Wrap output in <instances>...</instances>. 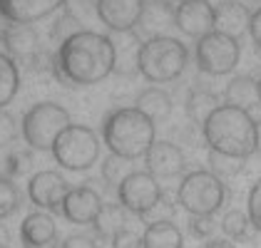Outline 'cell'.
<instances>
[{
  "label": "cell",
  "mask_w": 261,
  "mask_h": 248,
  "mask_svg": "<svg viewBox=\"0 0 261 248\" xmlns=\"http://www.w3.org/2000/svg\"><path fill=\"white\" fill-rule=\"evenodd\" d=\"M226 186L212 171H192L181 179L177 191V204L189 216H212L224 204Z\"/></svg>",
  "instance_id": "5"
},
{
  "label": "cell",
  "mask_w": 261,
  "mask_h": 248,
  "mask_svg": "<svg viewBox=\"0 0 261 248\" xmlns=\"http://www.w3.org/2000/svg\"><path fill=\"white\" fill-rule=\"evenodd\" d=\"M249 35H251L254 45L261 50V8L256 10V13H251V20H249Z\"/></svg>",
  "instance_id": "32"
},
{
  "label": "cell",
  "mask_w": 261,
  "mask_h": 248,
  "mask_svg": "<svg viewBox=\"0 0 261 248\" xmlns=\"http://www.w3.org/2000/svg\"><path fill=\"white\" fill-rule=\"evenodd\" d=\"M117 199L124 211L147 216L149 211L160 206L162 186L157 184V176H152L149 171H129L117 186Z\"/></svg>",
  "instance_id": "9"
},
{
  "label": "cell",
  "mask_w": 261,
  "mask_h": 248,
  "mask_svg": "<svg viewBox=\"0 0 261 248\" xmlns=\"http://www.w3.org/2000/svg\"><path fill=\"white\" fill-rule=\"evenodd\" d=\"M102 199L100 194L90 186H77V189H70V194L65 196L62 201V213L72 221V224H92L97 219V213L102 211Z\"/></svg>",
  "instance_id": "15"
},
{
  "label": "cell",
  "mask_w": 261,
  "mask_h": 248,
  "mask_svg": "<svg viewBox=\"0 0 261 248\" xmlns=\"http://www.w3.org/2000/svg\"><path fill=\"white\" fill-rule=\"evenodd\" d=\"M259 104H261V80H259Z\"/></svg>",
  "instance_id": "37"
},
{
  "label": "cell",
  "mask_w": 261,
  "mask_h": 248,
  "mask_svg": "<svg viewBox=\"0 0 261 248\" xmlns=\"http://www.w3.org/2000/svg\"><path fill=\"white\" fill-rule=\"evenodd\" d=\"M189 233L194 238H206L214 233V221L212 216H192L189 219Z\"/></svg>",
  "instance_id": "31"
},
{
  "label": "cell",
  "mask_w": 261,
  "mask_h": 248,
  "mask_svg": "<svg viewBox=\"0 0 261 248\" xmlns=\"http://www.w3.org/2000/svg\"><path fill=\"white\" fill-rule=\"evenodd\" d=\"M117 62L115 42L107 35L95 30H80L72 33L60 45L58 52V70L60 75L72 84H97L102 82Z\"/></svg>",
  "instance_id": "1"
},
{
  "label": "cell",
  "mask_w": 261,
  "mask_h": 248,
  "mask_svg": "<svg viewBox=\"0 0 261 248\" xmlns=\"http://www.w3.org/2000/svg\"><path fill=\"white\" fill-rule=\"evenodd\" d=\"M144 162H147V171L157 179H174L187 166L184 151L172 142H154L144 154Z\"/></svg>",
  "instance_id": "13"
},
{
  "label": "cell",
  "mask_w": 261,
  "mask_h": 248,
  "mask_svg": "<svg viewBox=\"0 0 261 248\" xmlns=\"http://www.w3.org/2000/svg\"><path fill=\"white\" fill-rule=\"evenodd\" d=\"M135 107L157 124V122H164L172 114V97L164 89H160V87H147L144 92L137 95Z\"/></svg>",
  "instance_id": "18"
},
{
  "label": "cell",
  "mask_w": 261,
  "mask_h": 248,
  "mask_svg": "<svg viewBox=\"0 0 261 248\" xmlns=\"http://www.w3.org/2000/svg\"><path fill=\"white\" fill-rule=\"evenodd\" d=\"M226 104H234L241 109H249L251 104L259 102V82H254L251 77H234L226 84Z\"/></svg>",
  "instance_id": "21"
},
{
  "label": "cell",
  "mask_w": 261,
  "mask_h": 248,
  "mask_svg": "<svg viewBox=\"0 0 261 248\" xmlns=\"http://www.w3.org/2000/svg\"><path fill=\"white\" fill-rule=\"evenodd\" d=\"M201 129L212 151L246 159L259 149V124L249 114V109L219 104L212 117L201 124Z\"/></svg>",
  "instance_id": "2"
},
{
  "label": "cell",
  "mask_w": 261,
  "mask_h": 248,
  "mask_svg": "<svg viewBox=\"0 0 261 248\" xmlns=\"http://www.w3.org/2000/svg\"><path fill=\"white\" fill-rule=\"evenodd\" d=\"M172 3H177V5H179V3H184V0H172Z\"/></svg>",
  "instance_id": "38"
},
{
  "label": "cell",
  "mask_w": 261,
  "mask_h": 248,
  "mask_svg": "<svg viewBox=\"0 0 261 248\" xmlns=\"http://www.w3.org/2000/svg\"><path fill=\"white\" fill-rule=\"evenodd\" d=\"M28 169V157L25 154H13L10 157V174H22Z\"/></svg>",
  "instance_id": "34"
},
{
  "label": "cell",
  "mask_w": 261,
  "mask_h": 248,
  "mask_svg": "<svg viewBox=\"0 0 261 248\" xmlns=\"http://www.w3.org/2000/svg\"><path fill=\"white\" fill-rule=\"evenodd\" d=\"M241 162L244 159H237V157H226V154H219V151H212L209 154V164H212V174L217 176H234L241 171Z\"/></svg>",
  "instance_id": "26"
},
{
  "label": "cell",
  "mask_w": 261,
  "mask_h": 248,
  "mask_svg": "<svg viewBox=\"0 0 261 248\" xmlns=\"http://www.w3.org/2000/svg\"><path fill=\"white\" fill-rule=\"evenodd\" d=\"M221 228H224V233L229 236V238H234V241H244V238H249V228H251V219H249V213H244V211H229L226 216H224V221H221Z\"/></svg>",
  "instance_id": "24"
},
{
  "label": "cell",
  "mask_w": 261,
  "mask_h": 248,
  "mask_svg": "<svg viewBox=\"0 0 261 248\" xmlns=\"http://www.w3.org/2000/svg\"><path fill=\"white\" fill-rule=\"evenodd\" d=\"M53 157L62 169L85 171L100 157V139L90 127L70 124L53 144Z\"/></svg>",
  "instance_id": "7"
},
{
  "label": "cell",
  "mask_w": 261,
  "mask_h": 248,
  "mask_svg": "<svg viewBox=\"0 0 261 248\" xmlns=\"http://www.w3.org/2000/svg\"><path fill=\"white\" fill-rule=\"evenodd\" d=\"M70 127L67 109L55 102H38L22 117V137L38 151H53L55 139Z\"/></svg>",
  "instance_id": "6"
},
{
  "label": "cell",
  "mask_w": 261,
  "mask_h": 248,
  "mask_svg": "<svg viewBox=\"0 0 261 248\" xmlns=\"http://www.w3.org/2000/svg\"><path fill=\"white\" fill-rule=\"evenodd\" d=\"M217 107H219V100H217V95L209 92V89H192L189 97H187V104H184L187 117L194 124H204L212 117V112H214Z\"/></svg>",
  "instance_id": "20"
},
{
  "label": "cell",
  "mask_w": 261,
  "mask_h": 248,
  "mask_svg": "<svg viewBox=\"0 0 261 248\" xmlns=\"http://www.w3.org/2000/svg\"><path fill=\"white\" fill-rule=\"evenodd\" d=\"M0 248H8V228L0 224Z\"/></svg>",
  "instance_id": "36"
},
{
  "label": "cell",
  "mask_w": 261,
  "mask_h": 248,
  "mask_svg": "<svg viewBox=\"0 0 261 248\" xmlns=\"http://www.w3.org/2000/svg\"><path fill=\"white\" fill-rule=\"evenodd\" d=\"M204 248H237L231 241H226V238H214V241H209Z\"/></svg>",
  "instance_id": "35"
},
{
  "label": "cell",
  "mask_w": 261,
  "mask_h": 248,
  "mask_svg": "<svg viewBox=\"0 0 261 248\" xmlns=\"http://www.w3.org/2000/svg\"><path fill=\"white\" fill-rule=\"evenodd\" d=\"M249 20H251V13L239 0H224L214 8V30L231 35L237 40H239V35L249 33Z\"/></svg>",
  "instance_id": "16"
},
{
  "label": "cell",
  "mask_w": 261,
  "mask_h": 248,
  "mask_svg": "<svg viewBox=\"0 0 261 248\" xmlns=\"http://www.w3.org/2000/svg\"><path fill=\"white\" fill-rule=\"evenodd\" d=\"M60 248H97L95 238H87V236H70L65 243H60Z\"/></svg>",
  "instance_id": "33"
},
{
  "label": "cell",
  "mask_w": 261,
  "mask_h": 248,
  "mask_svg": "<svg viewBox=\"0 0 261 248\" xmlns=\"http://www.w3.org/2000/svg\"><path fill=\"white\" fill-rule=\"evenodd\" d=\"M187 60H189V52L177 38L157 35V38H149L140 47L137 70L142 72L144 80L162 84L177 80L187 67Z\"/></svg>",
  "instance_id": "4"
},
{
  "label": "cell",
  "mask_w": 261,
  "mask_h": 248,
  "mask_svg": "<svg viewBox=\"0 0 261 248\" xmlns=\"http://www.w3.org/2000/svg\"><path fill=\"white\" fill-rule=\"evenodd\" d=\"M112 243L110 246L112 248H144V243H142V236L135 231V228L129 226H122L112 238H110Z\"/></svg>",
  "instance_id": "28"
},
{
  "label": "cell",
  "mask_w": 261,
  "mask_h": 248,
  "mask_svg": "<svg viewBox=\"0 0 261 248\" xmlns=\"http://www.w3.org/2000/svg\"><path fill=\"white\" fill-rule=\"evenodd\" d=\"M18 137V124H15V117L5 109H0V149L8 144H13Z\"/></svg>",
  "instance_id": "29"
},
{
  "label": "cell",
  "mask_w": 261,
  "mask_h": 248,
  "mask_svg": "<svg viewBox=\"0 0 261 248\" xmlns=\"http://www.w3.org/2000/svg\"><path fill=\"white\" fill-rule=\"evenodd\" d=\"M124 162H127V159H122V157H115V154H112V157H110V159L105 162V166H102V176H105V181H110V184H117V186H120L122 179H124V176L129 174V171L124 169V166H127Z\"/></svg>",
  "instance_id": "27"
},
{
  "label": "cell",
  "mask_w": 261,
  "mask_h": 248,
  "mask_svg": "<svg viewBox=\"0 0 261 248\" xmlns=\"http://www.w3.org/2000/svg\"><path fill=\"white\" fill-rule=\"evenodd\" d=\"M122 204L120 206H102V211L97 213V219L92 221V226L97 231L100 238H112L122 226H124V216H122Z\"/></svg>",
  "instance_id": "23"
},
{
  "label": "cell",
  "mask_w": 261,
  "mask_h": 248,
  "mask_svg": "<svg viewBox=\"0 0 261 248\" xmlns=\"http://www.w3.org/2000/svg\"><path fill=\"white\" fill-rule=\"evenodd\" d=\"M97 18L115 33H129L140 25L147 3L144 0H97Z\"/></svg>",
  "instance_id": "11"
},
{
  "label": "cell",
  "mask_w": 261,
  "mask_h": 248,
  "mask_svg": "<svg viewBox=\"0 0 261 248\" xmlns=\"http://www.w3.org/2000/svg\"><path fill=\"white\" fill-rule=\"evenodd\" d=\"M18 87H20L18 65L0 52V109H5V104L13 102V97L18 95Z\"/></svg>",
  "instance_id": "22"
},
{
  "label": "cell",
  "mask_w": 261,
  "mask_h": 248,
  "mask_svg": "<svg viewBox=\"0 0 261 248\" xmlns=\"http://www.w3.org/2000/svg\"><path fill=\"white\" fill-rule=\"evenodd\" d=\"M154 129L157 124L137 107H122L105 119L102 137H105L107 149L115 157L132 162V159L144 157L149 146L154 144Z\"/></svg>",
  "instance_id": "3"
},
{
  "label": "cell",
  "mask_w": 261,
  "mask_h": 248,
  "mask_svg": "<svg viewBox=\"0 0 261 248\" xmlns=\"http://www.w3.org/2000/svg\"><path fill=\"white\" fill-rule=\"evenodd\" d=\"M28 194L30 201L40 208H50V211H62V201L70 194V186L62 179L58 171H38L30 184H28Z\"/></svg>",
  "instance_id": "12"
},
{
  "label": "cell",
  "mask_w": 261,
  "mask_h": 248,
  "mask_svg": "<svg viewBox=\"0 0 261 248\" xmlns=\"http://www.w3.org/2000/svg\"><path fill=\"white\" fill-rule=\"evenodd\" d=\"M239 55H241L239 40L231 38V35L212 30L209 35L197 40V65L206 75H214V77L229 75L239 65Z\"/></svg>",
  "instance_id": "8"
},
{
  "label": "cell",
  "mask_w": 261,
  "mask_h": 248,
  "mask_svg": "<svg viewBox=\"0 0 261 248\" xmlns=\"http://www.w3.org/2000/svg\"><path fill=\"white\" fill-rule=\"evenodd\" d=\"M58 236V226L55 219L47 213H30L25 216L20 226V238L28 248H45L47 243H53Z\"/></svg>",
  "instance_id": "17"
},
{
  "label": "cell",
  "mask_w": 261,
  "mask_h": 248,
  "mask_svg": "<svg viewBox=\"0 0 261 248\" xmlns=\"http://www.w3.org/2000/svg\"><path fill=\"white\" fill-rule=\"evenodd\" d=\"M174 25L187 38L201 40L214 30V5L209 0H184L174 10Z\"/></svg>",
  "instance_id": "10"
},
{
  "label": "cell",
  "mask_w": 261,
  "mask_h": 248,
  "mask_svg": "<svg viewBox=\"0 0 261 248\" xmlns=\"http://www.w3.org/2000/svg\"><path fill=\"white\" fill-rule=\"evenodd\" d=\"M20 206V191L10 179L0 176V219L10 216L15 208Z\"/></svg>",
  "instance_id": "25"
},
{
  "label": "cell",
  "mask_w": 261,
  "mask_h": 248,
  "mask_svg": "<svg viewBox=\"0 0 261 248\" xmlns=\"http://www.w3.org/2000/svg\"><path fill=\"white\" fill-rule=\"evenodd\" d=\"M246 208H249L251 226H254L261 233V179L254 186H251V191H249V204H246Z\"/></svg>",
  "instance_id": "30"
},
{
  "label": "cell",
  "mask_w": 261,
  "mask_h": 248,
  "mask_svg": "<svg viewBox=\"0 0 261 248\" xmlns=\"http://www.w3.org/2000/svg\"><path fill=\"white\" fill-rule=\"evenodd\" d=\"M65 3L67 0H0V15L15 25H30L53 15Z\"/></svg>",
  "instance_id": "14"
},
{
  "label": "cell",
  "mask_w": 261,
  "mask_h": 248,
  "mask_svg": "<svg viewBox=\"0 0 261 248\" xmlns=\"http://www.w3.org/2000/svg\"><path fill=\"white\" fill-rule=\"evenodd\" d=\"M142 243H144V248H181L184 236L172 221H154L144 228Z\"/></svg>",
  "instance_id": "19"
}]
</instances>
